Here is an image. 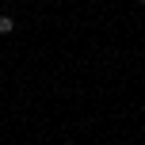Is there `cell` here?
I'll return each mask as SVG.
<instances>
[{
	"label": "cell",
	"instance_id": "2",
	"mask_svg": "<svg viewBox=\"0 0 145 145\" xmlns=\"http://www.w3.org/2000/svg\"><path fill=\"white\" fill-rule=\"evenodd\" d=\"M138 4H145V0H138Z\"/></svg>",
	"mask_w": 145,
	"mask_h": 145
},
{
	"label": "cell",
	"instance_id": "1",
	"mask_svg": "<svg viewBox=\"0 0 145 145\" xmlns=\"http://www.w3.org/2000/svg\"><path fill=\"white\" fill-rule=\"evenodd\" d=\"M12 31H15V19L12 15H0V35H12Z\"/></svg>",
	"mask_w": 145,
	"mask_h": 145
}]
</instances>
